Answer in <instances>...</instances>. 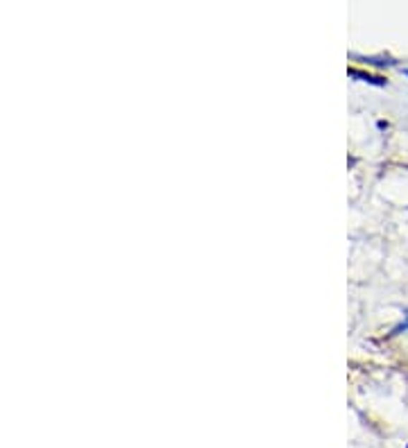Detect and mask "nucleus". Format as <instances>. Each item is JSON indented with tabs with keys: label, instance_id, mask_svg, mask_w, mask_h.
Masks as SVG:
<instances>
[{
	"label": "nucleus",
	"instance_id": "nucleus-1",
	"mask_svg": "<svg viewBox=\"0 0 408 448\" xmlns=\"http://www.w3.org/2000/svg\"><path fill=\"white\" fill-rule=\"evenodd\" d=\"M349 75H352V78H361L363 82L377 84V86H385V84H388V82L381 80V78H374V75H365V73H361V71H356V68H352V71H349Z\"/></svg>",
	"mask_w": 408,
	"mask_h": 448
},
{
	"label": "nucleus",
	"instance_id": "nucleus-2",
	"mask_svg": "<svg viewBox=\"0 0 408 448\" xmlns=\"http://www.w3.org/2000/svg\"><path fill=\"white\" fill-rule=\"evenodd\" d=\"M402 331H408V310L404 313V322L395 329V333H402Z\"/></svg>",
	"mask_w": 408,
	"mask_h": 448
},
{
	"label": "nucleus",
	"instance_id": "nucleus-3",
	"mask_svg": "<svg viewBox=\"0 0 408 448\" xmlns=\"http://www.w3.org/2000/svg\"><path fill=\"white\" fill-rule=\"evenodd\" d=\"M402 73H404V75H406V78H408V68H404V71H402Z\"/></svg>",
	"mask_w": 408,
	"mask_h": 448
}]
</instances>
